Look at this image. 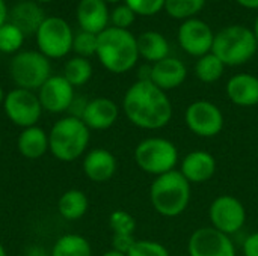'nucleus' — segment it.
Segmentation results:
<instances>
[{"mask_svg": "<svg viewBox=\"0 0 258 256\" xmlns=\"http://www.w3.org/2000/svg\"><path fill=\"white\" fill-rule=\"evenodd\" d=\"M136 20V14L124 3V5H118L112 12H110V23L112 27H118V29H125L128 30V27L135 23Z\"/></svg>", "mask_w": 258, "mask_h": 256, "instance_id": "34", "label": "nucleus"}, {"mask_svg": "<svg viewBox=\"0 0 258 256\" xmlns=\"http://www.w3.org/2000/svg\"><path fill=\"white\" fill-rule=\"evenodd\" d=\"M44 20V11L39 8V3L33 0L20 2L11 9V23L15 24L24 35L36 33Z\"/></svg>", "mask_w": 258, "mask_h": 256, "instance_id": "22", "label": "nucleus"}, {"mask_svg": "<svg viewBox=\"0 0 258 256\" xmlns=\"http://www.w3.org/2000/svg\"><path fill=\"white\" fill-rule=\"evenodd\" d=\"M17 149L27 160L41 158L48 151V133L38 125L23 128L17 139Z\"/></svg>", "mask_w": 258, "mask_h": 256, "instance_id": "21", "label": "nucleus"}, {"mask_svg": "<svg viewBox=\"0 0 258 256\" xmlns=\"http://www.w3.org/2000/svg\"><path fill=\"white\" fill-rule=\"evenodd\" d=\"M80 30L100 35L109 27L110 12L104 0H80L76 9Z\"/></svg>", "mask_w": 258, "mask_h": 256, "instance_id": "17", "label": "nucleus"}, {"mask_svg": "<svg viewBox=\"0 0 258 256\" xmlns=\"http://www.w3.org/2000/svg\"><path fill=\"white\" fill-rule=\"evenodd\" d=\"M82 169L89 181L101 184L113 178L118 169V161L110 151L104 148H94L83 155Z\"/></svg>", "mask_w": 258, "mask_h": 256, "instance_id": "15", "label": "nucleus"}, {"mask_svg": "<svg viewBox=\"0 0 258 256\" xmlns=\"http://www.w3.org/2000/svg\"><path fill=\"white\" fill-rule=\"evenodd\" d=\"M225 71V65L213 53L198 57L195 63V75L203 83H216Z\"/></svg>", "mask_w": 258, "mask_h": 256, "instance_id": "27", "label": "nucleus"}, {"mask_svg": "<svg viewBox=\"0 0 258 256\" xmlns=\"http://www.w3.org/2000/svg\"><path fill=\"white\" fill-rule=\"evenodd\" d=\"M33 2H36V3H50L53 0H33Z\"/></svg>", "mask_w": 258, "mask_h": 256, "instance_id": "45", "label": "nucleus"}, {"mask_svg": "<svg viewBox=\"0 0 258 256\" xmlns=\"http://www.w3.org/2000/svg\"><path fill=\"white\" fill-rule=\"evenodd\" d=\"M0 256H8L6 255V250H5V247H3V244L0 243Z\"/></svg>", "mask_w": 258, "mask_h": 256, "instance_id": "44", "label": "nucleus"}, {"mask_svg": "<svg viewBox=\"0 0 258 256\" xmlns=\"http://www.w3.org/2000/svg\"><path fill=\"white\" fill-rule=\"evenodd\" d=\"M50 256H92V247L83 235L65 234L54 241Z\"/></svg>", "mask_w": 258, "mask_h": 256, "instance_id": "25", "label": "nucleus"}, {"mask_svg": "<svg viewBox=\"0 0 258 256\" xmlns=\"http://www.w3.org/2000/svg\"><path fill=\"white\" fill-rule=\"evenodd\" d=\"M209 219L212 228L231 237L245 226L246 210L237 198L231 195H221L210 204Z\"/></svg>", "mask_w": 258, "mask_h": 256, "instance_id": "11", "label": "nucleus"}, {"mask_svg": "<svg viewBox=\"0 0 258 256\" xmlns=\"http://www.w3.org/2000/svg\"><path fill=\"white\" fill-rule=\"evenodd\" d=\"M252 32H254L255 39H257V42H258V17L255 18V23H254V29H252Z\"/></svg>", "mask_w": 258, "mask_h": 256, "instance_id": "42", "label": "nucleus"}, {"mask_svg": "<svg viewBox=\"0 0 258 256\" xmlns=\"http://www.w3.org/2000/svg\"><path fill=\"white\" fill-rule=\"evenodd\" d=\"M243 256H258V232L248 235L242 246Z\"/></svg>", "mask_w": 258, "mask_h": 256, "instance_id": "36", "label": "nucleus"}, {"mask_svg": "<svg viewBox=\"0 0 258 256\" xmlns=\"http://www.w3.org/2000/svg\"><path fill=\"white\" fill-rule=\"evenodd\" d=\"M5 97H6V94L3 92V89H2V86H0V106H3V101H5Z\"/></svg>", "mask_w": 258, "mask_h": 256, "instance_id": "43", "label": "nucleus"}, {"mask_svg": "<svg viewBox=\"0 0 258 256\" xmlns=\"http://www.w3.org/2000/svg\"><path fill=\"white\" fill-rule=\"evenodd\" d=\"M0 148H2V137H0Z\"/></svg>", "mask_w": 258, "mask_h": 256, "instance_id": "47", "label": "nucleus"}, {"mask_svg": "<svg viewBox=\"0 0 258 256\" xmlns=\"http://www.w3.org/2000/svg\"><path fill=\"white\" fill-rule=\"evenodd\" d=\"M258 42L252 29L240 24L227 26L215 35L212 53L225 66H239L249 62L257 53Z\"/></svg>", "mask_w": 258, "mask_h": 256, "instance_id": "5", "label": "nucleus"}, {"mask_svg": "<svg viewBox=\"0 0 258 256\" xmlns=\"http://www.w3.org/2000/svg\"><path fill=\"white\" fill-rule=\"evenodd\" d=\"M189 256H236L231 237L212 226H203L192 232L187 243Z\"/></svg>", "mask_w": 258, "mask_h": 256, "instance_id": "12", "label": "nucleus"}, {"mask_svg": "<svg viewBox=\"0 0 258 256\" xmlns=\"http://www.w3.org/2000/svg\"><path fill=\"white\" fill-rule=\"evenodd\" d=\"M106 3H118L119 0H104Z\"/></svg>", "mask_w": 258, "mask_h": 256, "instance_id": "46", "label": "nucleus"}, {"mask_svg": "<svg viewBox=\"0 0 258 256\" xmlns=\"http://www.w3.org/2000/svg\"><path fill=\"white\" fill-rule=\"evenodd\" d=\"M36 94L42 110L53 115L68 112L71 103L76 98L74 88L67 81L63 75H50V78L38 89Z\"/></svg>", "mask_w": 258, "mask_h": 256, "instance_id": "14", "label": "nucleus"}, {"mask_svg": "<svg viewBox=\"0 0 258 256\" xmlns=\"http://www.w3.org/2000/svg\"><path fill=\"white\" fill-rule=\"evenodd\" d=\"M207 0H165V11L175 20H189L204 8Z\"/></svg>", "mask_w": 258, "mask_h": 256, "instance_id": "28", "label": "nucleus"}, {"mask_svg": "<svg viewBox=\"0 0 258 256\" xmlns=\"http://www.w3.org/2000/svg\"><path fill=\"white\" fill-rule=\"evenodd\" d=\"M177 38L183 51L194 57H201L212 53L215 33L206 21L189 18L180 24Z\"/></svg>", "mask_w": 258, "mask_h": 256, "instance_id": "13", "label": "nucleus"}, {"mask_svg": "<svg viewBox=\"0 0 258 256\" xmlns=\"http://www.w3.org/2000/svg\"><path fill=\"white\" fill-rule=\"evenodd\" d=\"M216 158L207 151H192L180 163L181 175L190 184H204L216 174Z\"/></svg>", "mask_w": 258, "mask_h": 256, "instance_id": "18", "label": "nucleus"}, {"mask_svg": "<svg viewBox=\"0 0 258 256\" xmlns=\"http://www.w3.org/2000/svg\"><path fill=\"white\" fill-rule=\"evenodd\" d=\"M184 122L198 137H215L224 130L225 118L222 110L212 101L198 100L189 104L184 113Z\"/></svg>", "mask_w": 258, "mask_h": 256, "instance_id": "10", "label": "nucleus"}, {"mask_svg": "<svg viewBox=\"0 0 258 256\" xmlns=\"http://www.w3.org/2000/svg\"><path fill=\"white\" fill-rule=\"evenodd\" d=\"M125 5L136 14L142 17H151L165 9V0H124Z\"/></svg>", "mask_w": 258, "mask_h": 256, "instance_id": "33", "label": "nucleus"}, {"mask_svg": "<svg viewBox=\"0 0 258 256\" xmlns=\"http://www.w3.org/2000/svg\"><path fill=\"white\" fill-rule=\"evenodd\" d=\"M127 256H171L169 250L154 240H136Z\"/></svg>", "mask_w": 258, "mask_h": 256, "instance_id": "32", "label": "nucleus"}, {"mask_svg": "<svg viewBox=\"0 0 258 256\" xmlns=\"http://www.w3.org/2000/svg\"><path fill=\"white\" fill-rule=\"evenodd\" d=\"M9 74L17 88L35 92L51 75L50 59H47L38 50L18 51L11 59Z\"/></svg>", "mask_w": 258, "mask_h": 256, "instance_id": "7", "label": "nucleus"}, {"mask_svg": "<svg viewBox=\"0 0 258 256\" xmlns=\"http://www.w3.org/2000/svg\"><path fill=\"white\" fill-rule=\"evenodd\" d=\"M227 97L239 107L258 106V77L254 74L240 72L227 81Z\"/></svg>", "mask_w": 258, "mask_h": 256, "instance_id": "20", "label": "nucleus"}, {"mask_svg": "<svg viewBox=\"0 0 258 256\" xmlns=\"http://www.w3.org/2000/svg\"><path fill=\"white\" fill-rule=\"evenodd\" d=\"M186 77H187V68L177 57L168 56L166 59L151 65L150 81L165 92L180 88L186 81Z\"/></svg>", "mask_w": 258, "mask_h": 256, "instance_id": "19", "label": "nucleus"}, {"mask_svg": "<svg viewBox=\"0 0 258 256\" xmlns=\"http://www.w3.org/2000/svg\"><path fill=\"white\" fill-rule=\"evenodd\" d=\"M109 226L113 234H125V235H135L136 231V219L124 211V210H115L109 216Z\"/></svg>", "mask_w": 258, "mask_h": 256, "instance_id": "30", "label": "nucleus"}, {"mask_svg": "<svg viewBox=\"0 0 258 256\" xmlns=\"http://www.w3.org/2000/svg\"><path fill=\"white\" fill-rule=\"evenodd\" d=\"M26 256H50V253H47L45 249L41 247V246H32V247L27 249Z\"/></svg>", "mask_w": 258, "mask_h": 256, "instance_id": "38", "label": "nucleus"}, {"mask_svg": "<svg viewBox=\"0 0 258 256\" xmlns=\"http://www.w3.org/2000/svg\"><path fill=\"white\" fill-rule=\"evenodd\" d=\"M95 56L109 72H128L139 60L138 39L130 30L109 26L98 35Z\"/></svg>", "mask_w": 258, "mask_h": 256, "instance_id": "2", "label": "nucleus"}, {"mask_svg": "<svg viewBox=\"0 0 258 256\" xmlns=\"http://www.w3.org/2000/svg\"><path fill=\"white\" fill-rule=\"evenodd\" d=\"M101 256H127V255H124V253H119V252H116V250H107L106 253H103Z\"/></svg>", "mask_w": 258, "mask_h": 256, "instance_id": "41", "label": "nucleus"}, {"mask_svg": "<svg viewBox=\"0 0 258 256\" xmlns=\"http://www.w3.org/2000/svg\"><path fill=\"white\" fill-rule=\"evenodd\" d=\"M122 110L135 127L148 131L165 128L174 112L166 92L150 80H138L125 91Z\"/></svg>", "mask_w": 258, "mask_h": 256, "instance_id": "1", "label": "nucleus"}, {"mask_svg": "<svg viewBox=\"0 0 258 256\" xmlns=\"http://www.w3.org/2000/svg\"><path fill=\"white\" fill-rule=\"evenodd\" d=\"M97 44H98V35L80 30L79 33L74 35L73 51L80 57L89 59L91 56L97 54Z\"/></svg>", "mask_w": 258, "mask_h": 256, "instance_id": "31", "label": "nucleus"}, {"mask_svg": "<svg viewBox=\"0 0 258 256\" xmlns=\"http://www.w3.org/2000/svg\"><path fill=\"white\" fill-rule=\"evenodd\" d=\"M215 2H219V0H215Z\"/></svg>", "mask_w": 258, "mask_h": 256, "instance_id": "48", "label": "nucleus"}, {"mask_svg": "<svg viewBox=\"0 0 258 256\" xmlns=\"http://www.w3.org/2000/svg\"><path fill=\"white\" fill-rule=\"evenodd\" d=\"M92 72L94 69H92V63L89 62V59L74 56L67 60L62 75L67 78V81L73 88H80L91 80Z\"/></svg>", "mask_w": 258, "mask_h": 256, "instance_id": "26", "label": "nucleus"}, {"mask_svg": "<svg viewBox=\"0 0 258 256\" xmlns=\"http://www.w3.org/2000/svg\"><path fill=\"white\" fill-rule=\"evenodd\" d=\"M178 158L177 146L165 137H147L135 148V161L138 167L153 177L175 170Z\"/></svg>", "mask_w": 258, "mask_h": 256, "instance_id": "6", "label": "nucleus"}, {"mask_svg": "<svg viewBox=\"0 0 258 256\" xmlns=\"http://www.w3.org/2000/svg\"><path fill=\"white\" fill-rule=\"evenodd\" d=\"M135 243H136L135 235H125V234H113L112 235V250H116L119 253L127 255Z\"/></svg>", "mask_w": 258, "mask_h": 256, "instance_id": "35", "label": "nucleus"}, {"mask_svg": "<svg viewBox=\"0 0 258 256\" xmlns=\"http://www.w3.org/2000/svg\"><path fill=\"white\" fill-rule=\"evenodd\" d=\"M88 208H89L88 196L85 195V192L79 189L67 190L65 193L60 195L57 201V211L68 222L80 220L88 213Z\"/></svg>", "mask_w": 258, "mask_h": 256, "instance_id": "24", "label": "nucleus"}, {"mask_svg": "<svg viewBox=\"0 0 258 256\" xmlns=\"http://www.w3.org/2000/svg\"><path fill=\"white\" fill-rule=\"evenodd\" d=\"M35 38L38 51L47 59H62L73 50L74 33L62 17H45Z\"/></svg>", "mask_w": 258, "mask_h": 256, "instance_id": "8", "label": "nucleus"}, {"mask_svg": "<svg viewBox=\"0 0 258 256\" xmlns=\"http://www.w3.org/2000/svg\"><path fill=\"white\" fill-rule=\"evenodd\" d=\"M2 107L6 118L21 130L36 125L44 112L38 94L21 88L11 89L6 94Z\"/></svg>", "mask_w": 258, "mask_h": 256, "instance_id": "9", "label": "nucleus"}, {"mask_svg": "<svg viewBox=\"0 0 258 256\" xmlns=\"http://www.w3.org/2000/svg\"><path fill=\"white\" fill-rule=\"evenodd\" d=\"M136 39L139 57L145 59L147 62L157 63L169 56V42L162 33L156 30H147Z\"/></svg>", "mask_w": 258, "mask_h": 256, "instance_id": "23", "label": "nucleus"}, {"mask_svg": "<svg viewBox=\"0 0 258 256\" xmlns=\"http://www.w3.org/2000/svg\"><path fill=\"white\" fill-rule=\"evenodd\" d=\"M239 5L248 9H258V0H236Z\"/></svg>", "mask_w": 258, "mask_h": 256, "instance_id": "40", "label": "nucleus"}, {"mask_svg": "<svg viewBox=\"0 0 258 256\" xmlns=\"http://www.w3.org/2000/svg\"><path fill=\"white\" fill-rule=\"evenodd\" d=\"M86 104H88L86 100H83L82 97H76L74 101L70 106V110H68L70 112V116H74V118H80L82 119V115H83V112L86 109Z\"/></svg>", "mask_w": 258, "mask_h": 256, "instance_id": "37", "label": "nucleus"}, {"mask_svg": "<svg viewBox=\"0 0 258 256\" xmlns=\"http://www.w3.org/2000/svg\"><path fill=\"white\" fill-rule=\"evenodd\" d=\"M190 196V183L180 170L156 177L150 187V202L154 211L168 219L181 216L189 207Z\"/></svg>", "mask_w": 258, "mask_h": 256, "instance_id": "4", "label": "nucleus"}, {"mask_svg": "<svg viewBox=\"0 0 258 256\" xmlns=\"http://www.w3.org/2000/svg\"><path fill=\"white\" fill-rule=\"evenodd\" d=\"M8 15H9V12H8V5H6L5 0H0V27L6 23Z\"/></svg>", "mask_w": 258, "mask_h": 256, "instance_id": "39", "label": "nucleus"}, {"mask_svg": "<svg viewBox=\"0 0 258 256\" xmlns=\"http://www.w3.org/2000/svg\"><path fill=\"white\" fill-rule=\"evenodd\" d=\"M119 116V107L118 104L106 97H98L94 100H89L86 104V109L82 115V121L89 130L103 131L109 130L115 125Z\"/></svg>", "mask_w": 258, "mask_h": 256, "instance_id": "16", "label": "nucleus"}, {"mask_svg": "<svg viewBox=\"0 0 258 256\" xmlns=\"http://www.w3.org/2000/svg\"><path fill=\"white\" fill-rule=\"evenodd\" d=\"M91 140V130L80 118L63 116L48 131V151L63 163L76 161L86 154Z\"/></svg>", "mask_w": 258, "mask_h": 256, "instance_id": "3", "label": "nucleus"}, {"mask_svg": "<svg viewBox=\"0 0 258 256\" xmlns=\"http://www.w3.org/2000/svg\"><path fill=\"white\" fill-rule=\"evenodd\" d=\"M24 33L11 21H6L0 27V53L5 54H17L21 51L24 42Z\"/></svg>", "mask_w": 258, "mask_h": 256, "instance_id": "29", "label": "nucleus"}]
</instances>
